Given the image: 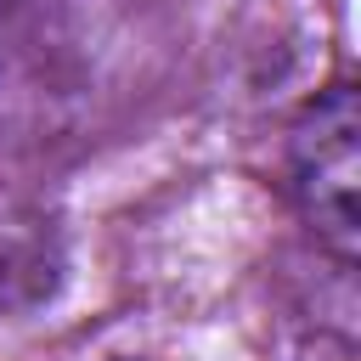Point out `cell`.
<instances>
[{
	"label": "cell",
	"mask_w": 361,
	"mask_h": 361,
	"mask_svg": "<svg viewBox=\"0 0 361 361\" xmlns=\"http://www.w3.org/2000/svg\"><path fill=\"white\" fill-rule=\"evenodd\" d=\"M288 175H293V197L305 209V220L316 226V237L355 265V180H361V102L355 85L338 79L327 90H316V102H305V113L288 130Z\"/></svg>",
	"instance_id": "cell-1"
}]
</instances>
